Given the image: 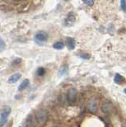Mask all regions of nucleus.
Masks as SVG:
<instances>
[{"label": "nucleus", "mask_w": 126, "mask_h": 127, "mask_svg": "<svg viewBox=\"0 0 126 127\" xmlns=\"http://www.w3.org/2000/svg\"><path fill=\"white\" fill-rule=\"evenodd\" d=\"M48 33L46 32H39L36 35H35V40L37 42H45L48 40Z\"/></svg>", "instance_id": "5"}, {"label": "nucleus", "mask_w": 126, "mask_h": 127, "mask_svg": "<svg viewBox=\"0 0 126 127\" xmlns=\"http://www.w3.org/2000/svg\"><path fill=\"white\" fill-rule=\"evenodd\" d=\"M101 110L105 114H109L110 111H111V105L108 102H105L103 103V105L101 106Z\"/></svg>", "instance_id": "10"}, {"label": "nucleus", "mask_w": 126, "mask_h": 127, "mask_svg": "<svg viewBox=\"0 0 126 127\" xmlns=\"http://www.w3.org/2000/svg\"><path fill=\"white\" fill-rule=\"evenodd\" d=\"M34 122H35V119H33V115L29 114V116L26 118L25 121L24 122V125L25 127H33L34 126Z\"/></svg>", "instance_id": "7"}, {"label": "nucleus", "mask_w": 126, "mask_h": 127, "mask_svg": "<svg viewBox=\"0 0 126 127\" xmlns=\"http://www.w3.org/2000/svg\"><path fill=\"white\" fill-rule=\"evenodd\" d=\"M121 8L124 12H126V2L125 0H121Z\"/></svg>", "instance_id": "15"}, {"label": "nucleus", "mask_w": 126, "mask_h": 127, "mask_svg": "<svg viewBox=\"0 0 126 127\" xmlns=\"http://www.w3.org/2000/svg\"><path fill=\"white\" fill-rule=\"evenodd\" d=\"M10 112H11V109L9 106H5L2 110L1 114H0V127L4 126V125L7 122V118H8Z\"/></svg>", "instance_id": "2"}, {"label": "nucleus", "mask_w": 126, "mask_h": 127, "mask_svg": "<svg viewBox=\"0 0 126 127\" xmlns=\"http://www.w3.org/2000/svg\"><path fill=\"white\" fill-rule=\"evenodd\" d=\"M67 69H68V67H67V66H63L61 68H60V71H59V75H64L66 71H67Z\"/></svg>", "instance_id": "16"}, {"label": "nucleus", "mask_w": 126, "mask_h": 127, "mask_svg": "<svg viewBox=\"0 0 126 127\" xmlns=\"http://www.w3.org/2000/svg\"><path fill=\"white\" fill-rule=\"evenodd\" d=\"M64 47V44L61 41H57L53 45V48H55L56 49H62Z\"/></svg>", "instance_id": "13"}, {"label": "nucleus", "mask_w": 126, "mask_h": 127, "mask_svg": "<svg viewBox=\"0 0 126 127\" xmlns=\"http://www.w3.org/2000/svg\"><path fill=\"white\" fill-rule=\"evenodd\" d=\"M77 98V91L76 88L72 87L68 91V93H67V101L69 103L72 104L76 100Z\"/></svg>", "instance_id": "3"}, {"label": "nucleus", "mask_w": 126, "mask_h": 127, "mask_svg": "<svg viewBox=\"0 0 126 127\" xmlns=\"http://www.w3.org/2000/svg\"><path fill=\"white\" fill-rule=\"evenodd\" d=\"M22 77V74L21 73H15L14 75H12L8 79V82L10 83H14L17 81H18L19 79Z\"/></svg>", "instance_id": "8"}, {"label": "nucleus", "mask_w": 126, "mask_h": 127, "mask_svg": "<svg viewBox=\"0 0 126 127\" xmlns=\"http://www.w3.org/2000/svg\"><path fill=\"white\" fill-rule=\"evenodd\" d=\"M5 48V43L2 41V39L0 37V50H2Z\"/></svg>", "instance_id": "17"}, {"label": "nucleus", "mask_w": 126, "mask_h": 127, "mask_svg": "<svg viewBox=\"0 0 126 127\" xmlns=\"http://www.w3.org/2000/svg\"><path fill=\"white\" fill-rule=\"evenodd\" d=\"M86 107H87V110L91 113H96L97 111V102L94 98H90L87 104H86Z\"/></svg>", "instance_id": "4"}, {"label": "nucleus", "mask_w": 126, "mask_h": 127, "mask_svg": "<svg viewBox=\"0 0 126 127\" xmlns=\"http://www.w3.org/2000/svg\"><path fill=\"white\" fill-rule=\"evenodd\" d=\"M124 80V77L121 75L120 74L117 73L114 76V82H115L117 84H120V83Z\"/></svg>", "instance_id": "12"}, {"label": "nucleus", "mask_w": 126, "mask_h": 127, "mask_svg": "<svg viewBox=\"0 0 126 127\" xmlns=\"http://www.w3.org/2000/svg\"><path fill=\"white\" fill-rule=\"evenodd\" d=\"M49 116V111L46 109H41L37 111L36 114V118H35V122L39 126L43 125L46 122L47 118Z\"/></svg>", "instance_id": "1"}, {"label": "nucleus", "mask_w": 126, "mask_h": 127, "mask_svg": "<svg viewBox=\"0 0 126 127\" xmlns=\"http://www.w3.org/2000/svg\"><path fill=\"white\" fill-rule=\"evenodd\" d=\"M83 3H85L86 5H87L89 6H91L94 5V1H90V0H87V1H83Z\"/></svg>", "instance_id": "18"}, {"label": "nucleus", "mask_w": 126, "mask_h": 127, "mask_svg": "<svg viewBox=\"0 0 126 127\" xmlns=\"http://www.w3.org/2000/svg\"><path fill=\"white\" fill-rule=\"evenodd\" d=\"M124 91H125V93L126 94V88H125V90H124Z\"/></svg>", "instance_id": "19"}, {"label": "nucleus", "mask_w": 126, "mask_h": 127, "mask_svg": "<svg viewBox=\"0 0 126 127\" xmlns=\"http://www.w3.org/2000/svg\"><path fill=\"white\" fill-rule=\"evenodd\" d=\"M75 22H76V16H75L72 12H71V13L68 14V17L65 18V25L67 26H72L74 25Z\"/></svg>", "instance_id": "6"}, {"label": "nucleus", "mask_w": 126, "mask_h": 127, "mask_svg": "<svg viewBox=\"0 0 126 127\" xmlns=\"http://www.w3.org/2000/svg\"><path fill=\"white\" fill-rule=\"evenodd\" d=\"M37 74L39 75V76H42L45 74V69L44 67H39V68L37 70Z\"/></svg>", "instance_id": "14"}, {"label": "nucleus", "mask_w": 126, "mask_h": 127, "mask_svg": "<svg viewBox=\"0 0 126 127\" xmlns=\"http://www.w3.org/2000/svg\"><path fill=\"white\" fill-rule=\"evenodd\" d=\"M29 84V79H25V80H23V82L21 83L20 85H19V87H18V91H22V90H24V89L25 88V87H28Z\"/></svg>", "instance_id": "11"}, {"label": "nucleus", "mask_w": 126, "mask_h": 127, "mask_svg": "<svg viewBox=\"0 0 126 127\" xmlns=\"http://www.w3.org/2000/svg\"><path fill=\"white\" fill-rule=\"evenodd\" d=\"M67 46L69 49L72 50L76 48V41L72 37H68L67 39Z\"/></svg>", "instance_id": "9"}]
</instances>
